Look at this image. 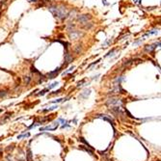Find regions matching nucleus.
Instances as JSON below:
<instances>
[{
  "mask_svg": "<svg viewBox=\"0 0 161 161\" xmlns=\"http://www.w3.org/2000/svg\"><path fill=\"white\" fill-rule=\"evenodd\" d=\"M48 10L53 14L55 18H59V19H64L68 15L67 9L65 7H63V6H61V7L50 6V7H48Z\"/></svg>",
  "mask_w": 161,
  "mask_h": 161,
  "instance_id": "1",
  "label": "nucleus"
},
{
  "mask_svg": "<svg viewBox=\"0 0 161 161\" xmlns=\"http://www.w3.org/2000/svg\"><path fill=\"white\" fill-rule=\"evenodd\" d=\"M91 16L90 15H81V16H79L78 17V21L80 22V23H82V24H85V23H87V21L89 20V19H91Z\"/></svg>",
  "mask_w": 161,
  "mask_h": 161,
  "instance_id": "2",
  "label": "nucleus"
},
{
  "mask_svg": "<svg viewBox=\"0 0 161 161\" xmlns=\"http://www.w3.org/2000/svg\"><path fill=\"white\" fill-rule=\"evenodd\" d=\"M70 39H72V40H77V39H79V37L82 36V33L80 32H78V31H71L70 32Z\"/></svg>",
  "mask_w": 161,
  "mask_h": 161,
  "instance_id": "3",
  "label": "nucleus"
},
{
  "mask_svg": "<svg viewBox=\"0 0 161 161\" xmlns=\"http://www.w3.org/2000/svg\"><path fill=\"white\" fill-rule=\"evenodd\" d=\"M106 104H107V105H112V106H114V105L119 106V105H121V104H122V101H121V99H109V100H108Z\"/></svg>",
  "mask_w": 161,
  "mask_h": 161,
  "instance_id": "4",
  "label": "nucleus"
},
{
  "mask_svg": "<svg viewBox=\"0 0 161 161\" xmlns=\"http://www.w3.org/2000/svg\"><path fill=\"white\" fill-rule=\"evenodd\" d=\"M159 45H160V42H158V43H156V44H154V45H147V46L145 47V50L148 51V52H151V51L154 50V49L156 48V46H159Z\"/></svg>",
  "mask_w": 161,
  "mask_h": 161,
  "instance_id": "5",
  "label": "nucleus"
},
{
  "mask_svg": "<svg viewBox=\"0 0 161 161\" xmlns=\"http://www.w3.org/2000/svg\"><path fill=\"white\" fill-rule=\"evenodd\" d=\"M59 72H60V68H57L55 71H53V72H49L48 73V78H50V79H52V78H54L58 73H59Z\"/></svg>",
  "mask_w": 161,
  "mask_h": 161,
  "instance_id": "6",
  "label": "nucleus"
},
{
  "mask_svg": "<svg viewBox=\"0 0 161 161\" xmlns=\"http://www.w3.org/2000/svg\"><path fill=\"white\" fill-rule=\"evenodd\" d=\"M79 149H81V150H82V151H84V152L90 153L91 155H94V152H93L92 150H90L89 148H86V147H85V146H83V145H80V146H79Z\"/></svg>",
  "mask_w": 161,
  "mask_h": 161,
  "instance_id": "7",
  "label": "nucleus"
},
{
  "mask_svg": "<svg viewBox=\"0 0 161 161\" xmlns=\"http://www.w3.org/2000/svg\"><path fill=\"white\" fill-rule=\"evenodd\" d=\"M58 127V124L53 126V127H50V126H45V127H41L40 128V131H44V130H56Z\"/></svg>",
  "mask_w": 161,
  "mask_h": 161,
  "instance_id": "8",
  "label": "nucleus"
},
{
  "mask_svg": "<svg viewBox=\"0 0 161 161\" xmlns=\"http://www.w3.org/2000/svg\"><path fill=\"white\" fill-rule=\"evenodd\" d=\"M26 159H27V161H33V155H32V152H31L30 149L27 150Z\"/></svg>",
  "mask_w": 161,
  "mask_h": 161,
  "instance_id": "9",
  "label": "nucleus"
},
{
  "mask_svg": "<svg viewBox=\"0 0 161 161\" xmlns=\"http://www.w3.org/2000/svg\"><path fill=\"white\" fill-rule=\"evenodd\" d=\"M79 141H80V142H82L83 144H85V145H86V146H87V147H88L89 149H93V148H92V147L90 146V144L88 143V142H87V141H86V140H85V139H84L83 137H80V138H79Z\"/></svg>",
  "mask_w": 161,
  "mask_h": 161,
  "instance_id": "10",
  "label": "nucleus"
},
{
  "mask_svg": "<svg viewBox=\"0 0 161 161\" xmlns=\"http://www.w3.org/2000/svg\"><path fill=\"white\" fill-rule=\"evenodd\" d=\"M66 61H67V63H70L72 61V57L69 53L66 54Z\"/></svg>",
  "mask_w": 161,
  "mask_h": 161,
  "instance_id": "11",
  "label": "nucleus"
},
{
  "mask_svg": "<svg viewBox=\"0 0 161 161\" xmlns=\"http://www.w3.org/2000/svg\"><path fill=\"white\" fill-rule=\"evenodd\" d=\"M6 96H7V92L4 91V90H0V99L4 98V97H6Z\"/></svg>",
  "mask_w": 161,
  "mask_h": 161,
  "instance_id": "12",
  "label": "nucleus"
},
{
  "mask_svg": "<svg viewBox=\"0 0 161 161\" xmlns=\"http://www.w3.org/2000/svg\"><path fill=\"white\" fill-rule=\"evenodd\" d=\"M158 33V30L157 29H154V30H152V31H150L148 34H146V35H156Z\"/></svg>",
  "mask_w": 161,
  "mask_h": 161,
  "instance_id": "13",
  "label": "nucleus"
},
{
  "mask_svg": "<svg viewBox=\"0 0 161 161\" xmlns=\"http://www.w3.org/2000/svg\"><path fill=\"white\" fill-rule=\"evenodd\" d=\"M48 91H49V89H48V88H47V89H45V90H43V91H41V92H40L38 95H39V96H44L45 93H46V92H48Z\"/></svg>",
  "mask_w": 161,
  "mask_h": 161,
  "instance_id": "14",
  "label": "nucleus"
},
{
  "mask_svg": "<svg viewBox=\"0 0 161 161\" xmlns=\"http://www.w3.org/2000/svg\"><path fill=\"white\" fill-rule=\"evenodd\" d=\"M58 107L57 105H55V106H52V107L48 108V109H45V110H43V112H48V111H51V110H54V109H56V108Z\"/></svg>",
  "mask_w": 161,
  "mask_h": 161,
  "instance_id": "15",
  "label": "nucleus"
},
{
  "mask_svg": "<svg viewBox=\"0 0 161 161\" xmlns=\"http://www.w3.org/2000/svg\"><path fill=\"white\" fill-rule=\"evenodd\" d=\"M100 118H102L104 121H107V122H109V123H111L112 125H114V122H113L111 119H108V118H106V117H100Z\"/></svg>",
  "mask_w": 161,
  "mask_h": 161,
  "instance_id": "16",
  "label": "nucleus"
},
{
  "mask_svg": "<svg viewBox=\"0 0 161 161\" xmlns=\"http://www.w3.org/2000/svg\"><path fill=\"white\" fill-rule=\"evenodd\" d=\"M30 136V133H26V134H22L18 136V139H21V138H24V137H29Z\"/></svg>",
  "mask_w": 161,
  "mask_h": 161,
  "instance_id": "17",
  "label": "nucleus"
},
{
  "mask_svg": "<svg viewBox=\"0 0 161 161\" xmlns=\"http://www.w3.org/2000/svg\"><path fill=\"white\" fill-rule=\"evenodd\" d=\"M15 149V145H12V146H9L8 148H6V151L7 152H10V151H13Z\"/></svg>",
  "mask_w": 161,
  "mask_h": 161,
  "instance_id": "18",
  "label": "nucleus"
},
{
  "mask_svg": "<svg viewBox=\"0 0 161 161\" xmlns=\"http://www.w3.org/2000/svg\"><path fill=\"white\" fill-rule=\"evenodd\" d=\"M73 69H74V67L72 66V67H71V68H70V69H69L68 71H66V72H64L63 74H64V75H65V74H68V73H69V72H72V70H73Z\"/></svg>",
  "mask_w": 161,
  "mask_h": 161,
  "instance_id": "19",
  "label": "nucleus"
},
{
  "mask_svg": "<svg viewBox=\"0 0 161 161\" xmlns=\"http://www.w3.org/2000/svg\"><path fill=\"white\" fill-rule=\"evenodd\" d=\"M57 85H58V82H54L53 84H51V85H50V86L48 87V89H49V90L52 89V88H54V87H56Z\"/></svg>",
  "mask_w": 161,
  "mask_h": 161,
  "instance_id": "20",
  "label": "nucleus"
},
{
  "mask_svg": "<svg viewBox=\"0 0 161 161\" xmlns=\"http://www.w3.org/2000/svg\"><path fill=\"white\" fill-rule=\"evenodd\" d=\"M63 100V99H58L57 100H54V101H51L50 103H59V102H61Z\"/></svg>",
  "mask_w": 161,
  "mask_h": 161,
  "instance_id": "21",
  "label": "nucleus"
},
{
  "mask_svg": "<svg viewBox=\"0 0 161 161\" xmlns=\"http://www.w3.org/2000/svg\"><path fill=\"white\" fill-rule=\"evenodd\" d=\"M24 82H25L26 84H28V83L30 82V77H28V76H27V77H25V78H24Z\"/></svg>",
  "mask_w": 161,
  "mask_h": 161,
  "instance_id": "22",
  "label": "nucleus"
},
{
  "mask_svg": "<svg viewBox=\"0 0 161 161\" xmlns=\"http://www.w3.org/2000/svg\"><path fill=\"white\" fill-rule=\"evenodd\" d=\"M84 82H85V80H82V81H80V82H78V84H77V86H78V87H79V86H80L81 84H83V83H84Z\"/></svg>",
  "mask_w": 161,
  "mask_h": 161,
  "instance_id": "23",
  "label": "nucleus"
},
{
  "mask_svg": "<svg viewBox=\"0 0 161 161\" xmlns=\"http://www.w3.org/2000/svg\"><path fill=\"white\" fill-rule=\"evenodd\" d=\"M133 1H134L135 3H139V4L141 3V0H133Z\"/></svg>",
  "mask_w": 161,
  "mask_h": 161,
  "instance_id": "24",
  "label": "nucleus"
},
{
  "mask_svg": "<svg viewBox=\"0 0 161 161\" xmlns=\"http://www.w3.org/2000/svg\"><path fill=\"white\" fill-rule=\"evenodd\" d=\"M29 1H32V2H37L38 0H29Z\"/></svg>",
  "mask_w": 161,
  "mask_h": 161,
  "instance_id": "25",
  "label": "nucleus"
},
{
  "mask_svg": "<svg viewBox=\"0 0 161 161\" xmlns=\"http://www.w3.org/2000/svg\"><path fill=\"white\" fill-rule=\"evenodd\" d=\"M1 112H2V109H0V113H1Z\"/></svg>",
  "mask_w": 161,
  "mask_h": 161,
  "instance_id": "26",
  "label": "nucleus"
},
{
  "mask_svg": "<svg viewBox=\"0 0 161 161\" xmlns=\"http://www.w3.org/2000/svg\"><path fill=\"white\" fill-rule=\"evenodd\" d=\"M0 152H1V149H0Z\"/></svg>",
  "mask_w": 161,
  "mask_h": 161,
  "instance_id": "27",
  "label": "nucleus"
}]
</instances>
